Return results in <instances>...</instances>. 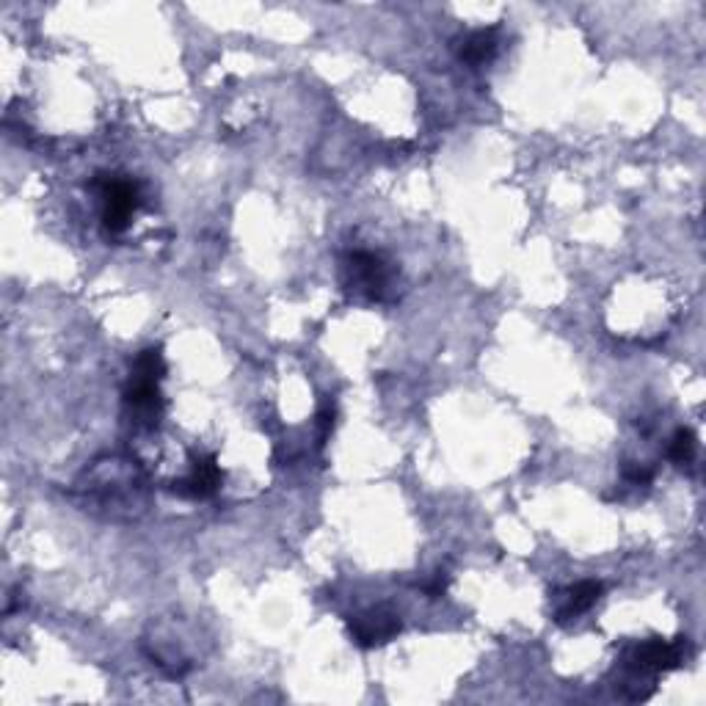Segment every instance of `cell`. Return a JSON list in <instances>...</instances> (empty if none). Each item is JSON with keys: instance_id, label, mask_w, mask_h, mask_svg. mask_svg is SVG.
I'll use <instances>...</instances> for the list:
<instances>
[{"instance_id": "cell-10", "label": "cell", "mask_w": 706, "mask_h": 706, "mask_svg": "<svg viewBox=\"0 0 706 706\" xmlns=\"http://www.w3.org/2000/svg\"><path fill=\"white\" fill-rule=\"evenodd\" d=\"M624 480H627L629 486H649L651 480H654V469L627 467L624 469Z\"/></svg>"}, {"instance_id": "cell-2", "label": "cell", "mask_w": 706, "mask_h": 706, "mask_svg": "<svg viewBox=\"0 0 706 706\" xmlns=\"http://www.w3.org/2000/svg\"><path fill=\"white\" fill-rule=\"evenodd\" d=\"M684 660H687V638H651L629 651L627 668L635 673V676H643V673H665L673 671V668H682Z\"/></svg>"}, {"instance_id": "cell-7", "label": "cell", "mask_w": 706, "mask_h": 706, "mask_svg": "<svg viewBox=\"0 0 706 706\" xmlns=\"http://www.w3.org/2000/svg\"><path fill=\"white\" fill-rule=\"evenodd\" d=\"M602 591H604V585L596 580H585V582H580V585L569 588V593H566V604H563V607H558L555 621H558V624H569L571 618L588 613L593 604L602 599Z\"/></svg>"}, {"instance_id": "cell-5", "label": "cell", "mask_w": 706, "mask_h": 706, "mask_svg": "<svg viewBox=\"0 0 706 706\" xmlns=\"http://www.w3.org/2000/svg\"><path fill=\"white\" fill-rule=\"evenodd\" d=\"M218 486H221V469H218L216 458L205 456L196 461L191 475L185 480H180V483L174 486V491H177L180 497H188V500H207V497L216 494Z\"/></svg>"}, {"instance_id": "cell-1", "label": "cell", "mask_w": 706, "mask_h": 706, "mask_svg": "<svg viewBox=\"0 0 706 706\" xmlns=\"http://www.w3.org/2000/svg\"><path fill=\"white\" fill-rule=\"evenodd\" d=\"M97 188L103 194V227L108 235H122L141 205V188L122 174H100Z\"/></svg>"}, {"instance_id": "cell-9", "label": "cell", "mask_w": 706, "mask_h": 706, "mask_svg": "<svg viewBox=\"0 0 706 706\" xmlns=\"http://www.w3.org/2000/svg\"><path fill=\"white\" fill-rule=\"evenodd\" d=\"M163 373H166V362H163L160 348H147L144 353H138L136 365H133V376L149 378V381H160Z\"/></svg>"}, {"instance_id": "cell-4", "label": "cell", "mask_w": 706, "mask_h": 706, "mask_svg": "<svg viewBox=\"0 0 706 706\" xmlns=\"http://www.w3.org/2000/svg\"><path fill=\"white\" fill-rule=\"evenodd\" d=\"M348 274H351V282L348 285L359 293H365L367 298L373 301H381L387 296L389 279H392V271L389 265L378 254H370V251H353L348 257Z\"/></svg>"}, {"instance_id": "cell-3", "label": "cell", "mask_w": 706, "mask_h": 706, "mask_svg": "<svg viewBox=\"0 0 706 706\" xmlns=\"http://www.w3.org/2000/svg\"><path fill=\"white\" fill-rule=\"evenodd\" d=\"M348 629H351V638L362 649H376V646H384L392 638H398V632L403 629V621H400V615L395 610L376 607V610L353 615L351 621H348Z\"/></svg>"}, {"instance_id": "cell-8", "label": "cell", "mask_w": 706, "mask_h": 706, "mask_svg": "<svg viewBox=\"0 0 706 706\" xmlns=\"http://www.w3.org/2000/svg\"><path fill=\"white\" fill-rule=\"evenodd\" d=\"M695 453H698V439H695V433L690 431V428H679L676 436H673L671 447H668V458H671L673 464H679V467H687V464H693L695 461Z\"/></svg>"}, {"instance_id": "cell-6", "label": "cell", "mask_w": 706, "mask_h": 706, "mask_svg": "<svg viewBox=\"0 0 706 706\" xmlns=\"http://www.w3.org/2000/svg\"><path fill=\"white\" fill-rule=\"evenodd\" d=\"M497 47H500L497 28H480V31H472L464 39H458L456 53L469 67H480L497 56Z\"/></svg>"}, {"instance_id": "cell-11", "label": "cell", "mask_w": 706, "mask_h": 706, "mask_svg": "<svg viewBox=\"0 0 706 706\" xmlns=\"http://www.w3.org/2000/svg\"><path fill=\"white\" fill-rule=\"evenodd\" d=\"M318 425H320V442H318V445H326L329 433L334 431V406H331V403H326V406L320 409Z\"/></svg>"}]
</instances>
